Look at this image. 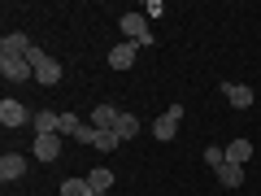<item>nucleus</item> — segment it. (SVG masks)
Instances as JSON below:
<instances>
[{"label":"nucleus","instance_id":"dca6fc26","mask_svg":"<svg viewBox=\"0 0 261 196\" xmlns=\"http://www.w3.org/2000/svg\"><path fill=\"white\" fill-rule=\"evenodd\" d=\"M218 183H222V187H240L244 183V166H231V161L218 166Z\"/></svg>","mask_w":261,"mask_h":196},{"label":"nucleus","instance_id":"a211bd4d","mask_svg":"<svg viewBox=\"0 0 261 196\" xmlns=\"http://www.w3.org/2000/svg\"><path fill=\"white\" fill-rule=\"evenodd\" d=\"M61 196H92V183H87V179H65Z\"/></svg>","mask_w":261,"mask_h":196},{"label":"nucleus","instance_id":"f8f14e48","mask_svg":"<svg viewBox=\"0 0 261 196\" xmlns=\"http://www.w3.org/2000/svg\"><path fill=\"white\" fill-rule=\"evenodd\" d=\"M226 161H231V166H248L252 161V144L248 140H231L226 144Z\"/></svg>","mask_w":261,"mask_h":196},{"label":"nucleus","instance_id":"20e7f679","mask_svg":"<svg viewBox=\"0 0 261 196\" xmlns=\"http://www.w3.org/2000/svg\"><path fill=\"white\" fill-rule=\"evenodd\" d=\"M178 118H183V105H170V109L161 113L157 122H152V135H157L161 144H166V140H174V131H178Z\"/></svg>","mask_w":261,"mask_h":196},{"label":"nucleus","instance_id":"9b49d317","mask_svg":"<svg viewBox=\"0 0 261 196\" xmlns=\"http://www.w3.org/2000/svg\"><path fill=\"white\" fill-rule=\"evenodd\" d=\"M113 135H118V140H135V135H140V118L118 109V118H113Z\"/></svg>","mask_w":261,"mask_h":196},{"label":"nucleus","instance_id":"1a4fd4ad","mask_svg":"<svg viewBox=\"0 0 261 196\" xmlns=\"http://www.w3.org/2000/svg\"><path fill=\"white\" fill-rule=\"evenodd\" d=\"M222 96H226L231 109H248L252 105V87L248 83H222Z\"/></svg>","mask_w":261,"mask_h":196},{"label":"nucleus","instance_id":"9d476101","mask_svg":"<svg viewBox=\"0 0 261 196\" xmlns=\"http://www.w3.org/2000/svg\"><path fill=\"white\" fill-rule=\"evenodd\" d=\"M22 175H27V157L22 153H5L0 157V179L9 183V179H22Z\"/></svg>","mask_w":261,"mask_h":196},{"label":"nucleus","instance_id":"0eeeda50","mask_svg":"<svg viewBox=\"0 0 261 196\" xmlns=\"http://www.w3.org/2000/svg\"><path fill=\"white\" fill-rule=\"evenodd\" d=\"M35 113H27V105L22 101H0V122L5 127H22V122H31Z\"/></svg>","mask_w":261,"mask_h":196},{"label":"nucleus","instance_id":"6e6552de","mask_svg":"<svg viewBox=\"0 0 261 196\" xmlns=\"http://www.w3.org/2000/svg\"><path fill=\"white\" fill-rule=\"evenodd\" d=\"M31 48H35V44H31V39L22 35V31H9V35L0 39V57H27Z\"/></svg>","mask_w":261,"mask_h":196},{"label":"nucleus","instance_id":"7ed1b4c3","mask_svg":"<svg viewBox=\"0 0 261 196\" xmlns=\"http://www.w3.org/2000/svg\"><path fill=\"white\" fill-rule=\"evenodd\" d=\"M0 75L9 83H27V79H35V65L27 57H0Z\"/></svg>","mask_w":261,"mask_h":196},{"label":"nucleus","instance_id":"aec40b11","mask_svg":"<svg viewBox=\"0 0 261 196\" xmlns=\"http://www.w3.org/2000/svg\"><path fill=\"white\" fill-rule=\"evenodd\" d=\"M205 161H209V166H226V149H205Z\"/></svg>","mask_w":261,"mask_h":196},{"label":"nucleus","instance_id":"4468645a","mask_svg":"<svg viewBox=\"0 0 261 196\" xmlns=\"http://www.w3.org/2000/svg\"><path fill=\"white\" fill-rule=\"evenodd\" d=\"M79 127H83V122H79V113H57V135H61V140H74Z\"/></svg>","mask_w":261,"mask_h":196},{"label":"nucleus","instance_id":"ddd939ff","mask_svg":"<svg viewBox=\"0 0 261 196\" xmlns=\"http://www.w3.org/2000/svg\"><path fill=\"white\" fill-rule=\"evenodd\" d=\"M31 127H35V135H57V113L53 109H39L35 118H31Z\"/></svg>","mask_w":261,"mask_h":196},{"label":"nucleus","instance_id":"2eb2a0df","mask_svg":"<svg viewBox=\"0 0 261 196\" xmlns=\"http://www.w3.org/2000/svg\"><path fill=\"white\" fill-rule=\"evenodd\" d=\"M113 118H118L113 105H96V109H92V127L96 131H113Z\"/></svg>","mask_w":261,"mask_h":196},{"label":"nucleus","instance_id":"6ab92c4d","mask_svg":"<svg viewBox=\"0 0 261 196\" xmlns=\"http://www.w3.org/2000/svg\"><path fill=\"white\" fill-rule=\"evenodd\" d=\"M118 135H113V131H96V140H92V149H100V153H113V149H118Z\"/></svg>","mask_w":261,"mask_h":196},{"label":"nucleus","instance_id":"f257e3e1","mask_svg":"<svg viewBox=\"0 0 261 196\" xmlns=\"http://www.w3.org/2000/svg\"><path fill=\"white\" fill-rule=\"evenodd\" d=\"M27 61L35 65V83L39 87H57V83H61V61H57V57H44L39 48H31Z\"/></svg>","mask_w":261,"mask_h":196},{"label":"nucleus","instance_id":"423d86ee","mask_svg":"<svg viewBox=\"0 0 261 196\" xmlns=\"http://www.w3.org/2000/svg\"><path fill=\"white\" fill-rule=\"evenodd\" d=\"M31 153H35L44 166H53V161L61 157V135H35V149Z\"/></svg>","mask_w":261,"mask_h":196},{"label":"nucleus","instance_id":"39448f33","mask_svg":"<svg viewBox=\"0 0 261 196\" xmlns=\"http://www.w3.org/2000/svg\"><path fill=\"white\" fill-rule=\"evenodd\" d=\"M135 53H140V44L122 39V44L109 48V65H113V70H130V65H135Z\"/></svg>","mask_w":261,"mask_h":196},{"label":"nucleus","instance_id":"f3484780","mask_svg":"<svg viewBox=\"0 0 261 196\" xmlns=\"http://www.w3.org/2000/svg\"><path fill=\"white\" fill-rule=\"evenodd\" d=\"M87 183H92L96 192H105V187H113V170L109 166H96L92 175H87Z\"/></svg>","mask_w":261,"mask_h":196},{"label":"nucleus","instance_id":"f03ea898","mask_svg":"<svg viewBox=\"0 0 261 196\" xmlns=\"http://www.w3.org/2000/svg\"><path fill=\"white\" fill-rule=\"evenodd\" d=\"M122 35H126L130 44H140V48H152L148 18H144V13H122Z\"/></svg>","mask_w":261,"mask_h":196},{"label":"nucleus","instance_id":"412c9836","mask_svg":"<svg viewBox=\"0 0 261 196\" xmlns=\"http://www.w3.org/2000/svg\"><path fill=\"white\" fill-rule=\"evenodd\" d=\"M92 196H105V192H96V187H92Z\"/></svg>","mask_w":261,"mask_h":196}]
</instances>
